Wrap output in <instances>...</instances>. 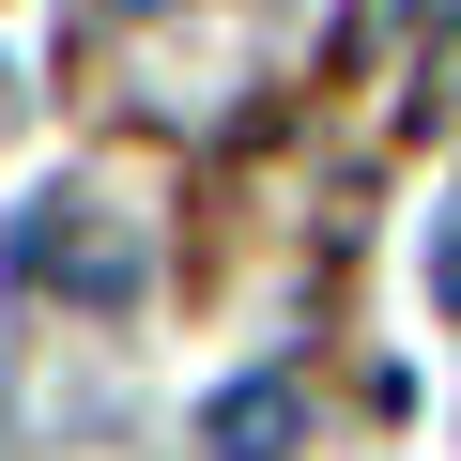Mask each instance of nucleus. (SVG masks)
Wrapping results in <instances>:
<instances>
[{"instance_id": "nucleus-1", "label": "nucleus", "mask_w": 461, "mask_h": 461, "mask_svg": "<svg viewBox=\"0 0 461 461\" xmlns=\"http://www.w3.org/2000/svg\"><path fill=\"white\" fill-rule=\"evenodd\" d=\"M16 277H32V293H77V308H123V293H139V247H123L93 200H32V215H16Z\"/></svg>"}, {"instance_id": "nucleus-2", "label": "nucleus", "mask_w": 461, "mask_h": 461, "mask_svg": "<svg viewBox=\"0 0 461 461\" xmlns=\"http://www.w3.org/2000/svg\"><path fill=\"white\" fill-rule=\"evenodd\" d=\"M293 446H308V384H293V369L215 384V415H200V461H293Z\"/></svg>"}, {"instance_id": "nucleus-3", "label": "nucleus", "mask_w": 461, "mask_h": 461, "mask_svg": "<svg viewBox=\"0 0 461 461\" xmlns=\"http://www.w3.org/2000/svg\"><path fill=\"white\" fill-rule=\"evenodd\" d=\"M430 308H446V323H461V215H446V230H430Z\"/></svg>"}]
</instances>
